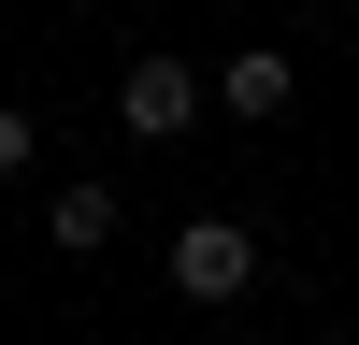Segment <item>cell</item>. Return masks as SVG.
Returning a JSON list of instances; mask_svg holds the SVG:
<instances>
[{"instance_id":"7a4b0ae2","label":"cell","mask_w":359,"mask_h":345,"mask_svg":"<svg viewBox=\"0 0 359 345\" xmlns=\"http://www.w3.org/2000/svg\"><path fill=\"white\" fill-rule=\"evenodd\" d=\"M172 288H187V302H245L259 288V230L245 216H187L172 230Z\"/></svg>"},{"instance_id":"8992f818","label":"cell","mask_w":359,"mask_h":345,"mask_svg":"<svg viewBox=\"0 0 359 345\" xmlns=\"http://www.w3.org/2000/svg\"><path fill=\"white\" fill-rule=\"evenodd\" d=\"M316 15H359V0H316Z\"/></svg>"},{"instance_id":"277c9868","label":"cell","mask_w":359,"mask_h":345,"mask_svg":"<svg viewBox=\"0 0 359 345\" xmlns=\"http://www.w3.org/2000/svg\"><path fill=\"white\" fill-rule=\"evenodd\" d=\"M43 245H57V259H101V245H115V187H101V172H72V187L43 201Z\"/></svg>"},{"instance_id":"6da1fadb","label":"cell","mask_w":359,"mask_h":345,"mask_svg":"<svg viewBox=\"0 0 359 345\" xmlns=\"http://www.w3.org/2000/svg\"><path fill=\"white\" fill-rule=\"evenodd\" d=\"M201 101H216V72H187L172 43H144L130 72H115V130H130V144H172V130H201Z\"/></svg>"},{"instance_id":"3957f363","label":"cell","mask_w":359,"mask_h":345,"mask_svg":"<svg viewBox=\"0 0 359 345\" xmlns=\"http://www.w3.org/2000/svg\"><path fill=\"white\" fill-rule=\"evenodd\" d=\"M287 101H302V58H287V43H245V58H216V115H245V130H273Z\"/></svg>"},{"instance_id":"5b68a950","label":"cell","mask_w":359,"mask_h":345,"mask_svg":"<svg viewBox=\"0 0 359 345\" xmlns=\"http://www.w3.org/2000/svg\"><path fill=\"white\" fill-rule=\"evenodd\" d=\"M29 158H43V130H29V115H15V101H0V187H15V172H29Z\"/></svg>"}]
</instances>
